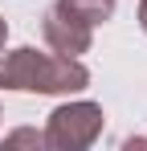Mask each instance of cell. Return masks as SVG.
<instances>
[{
	"label": "cell",
	"instance_id": "obj_1",
	"mask_svg": "<svg viewBox=\"0 0 147 151\" xmlns=\"http://www.w3.org/2000/svg\"><path fill=\"white\" fill-rule=\"evenodd\" d=\"M90 86V70L82 57H61L53 49H0V90L21 94H82Z\"/></svg>",
	"mask_w": 147,
	"mask_h": 151
},
{
	"label": "cell",
	"instance_id": "obj_2",
	"mask_svg": "<svg viewBox=\"0 0 147 151\" xmlns=\"http://www.w3.org/2000/svg\"><path fill=\"white\" fill-rule=\"evenodd\" d=\"M102 127H106V114H102V106L90 98H74V102H61V106H53V114L45 119V147L49 151H86L98 143V135H102Z\"/></svg>",
	"mask_w": 147,
	"mask_h": 151
},
{
	"label": "cell",
	"instance_id": "obj_3",
	"mask_svg": "<svg viewBox=\"0 0 147 151\" xmlns=\"http://www.w3.org/2000/svg\"><path fill=\"white\" fill-rule=\"evenodd\" d=\"M41 37H45V45L53 53L82 57V53H90V45H94V25H86L78 12H70L57 0V4H49L45 17H41Z\"/></svg>",
	"mask_w": 147,
	"mask_h": 151
},
{
	"label": "cell",
	"instance_id": "obj_4",
	"mask_svg": "<svg viewBox=\"0 0 147 151\" xmlns=\"http://www.w3.org/2000/svg\"><path fill=\"white\" fill-rule=\"evenodd\" d=\"M70 12H78L86 25H106L110 17H115V8H119V0H61Z\"/></svg>",
	"mask_w": 147,
	"mask_h": 151
},
{
	"label": "cell",
	"instance_id": "obj_5",
	"mask_svg": "<svg viewBox=\"0 0 147 151\" xmlns=\"http://www.w3.org/2000/svg\"><path fill=\"white\" fill-rule=\"evenodd\" d=\"M8 147H17V143H33V147H45V135L41 131H12L8 139H4Z\"/></svg>",
	"mask_w": 147,
	"mask_h": 151
},
{
	"label": "cell",
	"instance_id": "obj_6",
	"mask_svg": "<svg viewBox=\"0 0 147 151\" xmlns=\"http://www.w3.org/2000/svg\"><path fill=\"white\" fill-rule=\"evenodd\" d=\"M139 29L147 33V0H139Z\"/></svg>",
	"mask_w": 147,
	"mask_h": 151
},
{
	"label": "cell",
	"instance_id": "obj_7",
	"mask_svg": "<svg viewBox=\"0 0 147 151\" xmlns=\"http://www.w3.org/2000/svg\"><path fill=\"white\" fill-rule=\"evenodd\" d=\"M4 41H8V21L0 17V49H4Z\"/></svg>",
	"mask_w": 147,
	"mask_h": 151
}]
</instances>
